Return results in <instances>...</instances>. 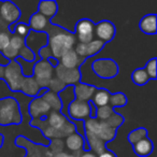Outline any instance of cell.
Wrapping results in <instances>:
<instances>
[{"instance_id": "2", "label": "cell", "mask_w": 157, "mask_h": 157, "mask_svg": "<svg viewBox=\"0 0 157 157\" xmlns=\"http://www.w3.org/2000/svg\"><path fill=\"white\" fill-rule=\"evenodd\" d=\"M22 123V114L18 103L13 98H5L0 100V126L20 125Z\"/></svg>"}, {"instance_id": "10", "label": "cell", "mask_w": 157, "mask_h": 157, "mask_svg": "<svg viewBox=\"0 0 157 157\" xmlns=\"http://www.w3.org/2000/svg\"><path fill=\"white\" fill-rule=\"evenodd\" d=\"M54 72L55 78L63 82L66 86L75 85L81 82L82 74L80 69H67L58 63V65L54 68Z\"/></svg>"}, {"instance_id": "34", "label": "cell", "mask_w": 157, "mask_h": 157, "mask_svg": "<svg viewBox=\"0 0 157 157\" xmlns=\"http://www.w3.org/2000/svg\"><path fill=\"white\" fill-rule=\"evenodd\" d=\"M124 122H125V117L118 113H114L113 115L109 118V120L105 121V123H107L109 126H111L112 128L116 129V130L122 126Z\"/></svg>"}, {"instance_id": "18", "label": "cell", "mask_w": 157, "mask_h": 157, "mask_svg": "<svg viewBox=\"0 0 157 157\" xmlns=\"http://www.w3.org/2000/svg\"><path fill=\"white\" fill-rule=\"evenodd\" d=\"M139 28L143 33L154 36L157 33V15L156 14H146L141 18Z\"/></svg>"}, {"instance_id": "48", "label": "cell", "mask_w": 157, "mask_h": 157, "mask_svg": "<svg viewBox=\"0 0 157 157\" xmlns=\"http://www.w3.org/2000/svg\"><path fill=\"white\" fill-rule=\"evenodd\" d=\"M25 157H27V156H26V155H25Z\"/></svg>"}, {"instance_id": "39", "label": "cell", "mask_w": 157, "mask_h": 157, "mask_svg": "<svg viewBox=\"0 0 157 157\" xmlns=\"http://www.w3.org/2000/svg\"><path fill=\"white\" fill-rule=\"evenodd\" d=\"M88 105H90V118H96L97 107L92 102V101H88Z\"/></svg>"}, {"instance_id": "5", "label": "cell", "mask_w": 157, "mask_h": 157, "mask_svg": "<svg viewBox=\"0 0 157 157\" xmlns=\"http://www.w3.org/2000/svg\"><path fill=\"white\" fill-rule=\"evenodd\" d=\"M92 69L97 78L111 80L118 74V66L111 58H98L92 63Z\"/></svg>"}, {"instance_id": "1", "label": "cell", "mask_w": 157, "mask_h": 157, "mask_svg": "<svg viewBox=\"0 0 157 157\" xmlns=\"http://www.w3.org/2000/svg\"><path fill=\"white\" fill-rule=\"evenodd\" d=\"M44 33L48 35V46L53 57L58 60L67 51L72 50L76 44V38L73 33L54 25L51 21L48 22Z\"/></svg>"}, {"instance_id": "13", "label": "cell", "mask_w": 157, "mask_h": 157, "mask_svg": "<svg viewBox=\"0 0 157 157\" xmlns=\"http://www.w3.org/2000/svg\"><path fill=\"white\" fill-rule=\"evenodd\" d=\"M67 112L71 120L83 122L86 118L90 117V105H88V102H84V101L74 99L69 105Z\"/></svg>"}, {"instance_id": "25", "label": "cell", "mask_w": 157, "mask_h": 157, "mask_svg": "<svg viewBox=\"0 0 157 157\" xmlns=\"http://www.w3.org/2000/svg\"><path fill=\"white\" fill-rule=\"evenodd\" d=\"M41 98L50 105L51 111L60 112L61 103H60V99H59V97H58V94H55V93L51 92V90H48Z\"/></svg>"}, {"instance_id": "7", "label": "cell", "mask_w": 157, "mask_h": 157, "mask_svg": "<svg viewBox=\"0 0 157 157\" xmlns=\"http://www.w3.org/2000/svg\"><path fill=\"white\" fill-rule=\"evenodd\" d=\"M25 45L35 55V63L41 60L39 56V51L44 46H48V35L45 33H36L29 30L28 35L25 38Z\"/></svg>"}, {"instance_id": "27", "label": "cell", "mask_w": 157, "mask_h": 157, "mask_svg": "<svg viewBox=\"0 0 157 157\" xmlns=\"http://www.w3.org/2000/svg\"><path fill=\"white\" fill-rule=\"evenodd\" d=\"M127 101H128V99H127L126 95L122 92H117V93H114V94H111L109 105L113 109H117V108L125 107L127 105Z\"/></svg>"}, {"instance_id": "26", "label": "cell", "mask_w": 157, "mask_h": 157, "mask_svg": "<svg viewBox=\"0 0 157 157\" xmlns=\"http://www.w3.org/2000/svg\"><path fill=\"white\" fill-rule=\"evenodd\" d=\"M131 81L138 86H143L150 81V78L146 74L145 70L143 68H137L133 70V72L131 73Z\"/></svg>"}, {"instance_id": "9", "label": "cell", "mask_w": 157, "mask_h": 157, "mask_svg": "<svg viewBox=\"0 0 157 157\" xmlns=\"http://www.w3.org/2000/svg\"><path fill=\"white\" fill-rule=\"evenodd\" d=\"M22 12L21 9L13 2V1H1L0 5V18L8 25L16 24L21 20Z\"/></svg>"}, {"instance_id": "45", "label": "cell", "mask_w": 157, "mask_h": 157, "mask_svg": "<svg viewBox=\"0 0 157 157\" xmlns=\"http://www.w3.org/2000/svg\"><path fill=\"white\" fill-rule=\"evenodd\" d=\"M3 141H5V137H3L1 133H0V148L2 147V145H3Z\"/></svg>"}, {"instance_id": "6", "label": "cell", "mask_w": 157, "mask_h": 157, "mask_svg": "<svg viewBox=\"0 0 157 157\" xmlns=\"http://www.w3.org/2000/svg\"><path fill=\"white\" fill-rule=\"evenodd\" d=\"M53 75H54V68L45 59H41L33 67V76L40 88H48Z\"/></svg>"}, {"instance_id": "35", "label": "cell", "mask_w": 157, "mask_h": 157, "mask_svg": "<svg viewBox=\"0 0 157 157\" xmlns=\"http://www.w3.org/2000/svg\"><path fill=\"white\" fill-rule=\"evenodd\" d=\"M65 87H66V85L63 83V82L59 81L57 78H53L50 81L48 90H51V92H53V93H55V94H58V93H60Z\"/></svg>"}, {"instance_id": "8", "label": "cell", "mask_w": 157, "mask_h": 157, "mask_svg": "<svg viewBox=\"0 0 157 157\" xmlns=\"http://www.w3.org/2000/svg\"><path fill=\"white\" fill-rule=\"evenodd\" d=\"M95 24L88 18H82L78 21L74 28V36H75L78 43L87 44L94 40Z\"/></svg>"}, {"instance_id": "46", "label": "cell", "mask_w": 157, "mask_h": 157, "mask_svg": "<svg viewBox=\"0 0 157 157\" xmlns=\"http://www.w3.org/2000/svg\"><path fill=\"white\" fill-rule=\"evenodd\" d=\"M3 78V68L0 67V80H2Z\"/></svg>"}, {"instance_id": "37", "label": "cell", "mask_w": 157, "mask_h": 157, "mask_svg": "<svg viewBox=\"0 0 157 157\" xmlns=\"http://www.w3.org/2000/svg\"><path fill=\"white\" fill-rule=\"evenodd\" d=\"M39 56L41 59L48 60L50 57H53V55H52V53H51V50L48 48V46H44V48H42L41 50L39 51Z\"/></svg>"}, {"instance_id": "3", "label": "cell", "mask_w": 157, "mask_h": 157, "mask_svg": "<svg viewBox=\"0 0 157 157\" xmlns=\"http://www.w3.org/2000/svg\"><path fill=\"white\" fill-rule=\"evenodd\" d=\"M83 123L84 130L97 136L107 144L113 141L114 138L116 137L117 130L112 128L111 126H109L105 122H101V121H98L97 118L88 117L85 121H83Z\"/></svg>"}, {"instance_id": "33", "label": "cell", "mask_w": 157, "mask_h": 157, "mask_svg": "<svg viewBox=\"0 0 157 157\" xmlns=\"http://www.w3.org/2000/svg\"><path fill=\"white\" fill-rule=\"evenodd\" d=\"M11 33H9L8 28H0V52L9 46Z\"/></svg>"}, {"instance_id": "16", "label": "cell", "mask_w": 157, "mask_h": 157, "mask_svg": "<svg viewBox=\"0 0 157 157\" xmlns=\"http://www.w3.org/2000/svg\"><path fill=\"white\" fill-rule=\"evenodd\" d=\"M87 59V58H86ZM84 58H80L76 55V53L74 52V50H69L61 56V58L59 59V63L63 67L67 68V69H80L83 63L86 60Z\"/></svg>"}, {"instance_id": "38", "label": "cell", "mask_w": 157, "mask_h": 157, "mask_svg": "<svg viewBox=\"0 0 157 157\" xmlns=\"http://www.w3.org/2000/svg\"><path fill=\"white\" fill-rule=\"evenodd\" d=\"M74 157H97V155H95L94 153L90 152H84V151H80V152L74 153Z\"/></svg>"}, {"instance_id": "43", "label": "cell", "mask_w": 157, "mask_h": 157, "mask_svg": "<svg viewBox=\"0 0 157 157\" xmlns=\"http://www.w3.org/2000/svg\"><path fill=\"white\" fill-rule=\"evenodd\" d=\"M53 157H74L73 154H69L67 152H61V153H58V154L54 155Z\"/></svg>"}, {"instance_id": "30", "label": "cell", "mask_w": 157, "mask_h": 157, "mask_svg": "<svg viewBox=\"0 0 157 157\" xmlns=\"http://www.w3.org/2000/svg\"><path fill=\"white\" fill-rule=\"evenodd\" d=\"M48 141H50V143L48 145V148L53 155H56L58 153L63 152L65 142H63V139H51Z\"/></svg>"}, {"instance_id": "21", "label": "cell", "mask_w": 157, "mask_h": 157, "mask_svg": "<svg viewBox=\"0 0 157 157\" xmlns=\"http://www.w3.org/2000/svg\"><path fill=\"white\" fill-rule=\"evenodd\" d=\"M40 87L37 84L36 80L33 78V76H29V78H25L24 81L21 86L20 93H22L23 95L27 97H31V98H36L38 92H39Z\"/></svg>"}, {"instance_id": "12", "label": "cell", "mask_w": 157, "mask_h": 157, "mask_svg": "<svg viewBox=\"0 0 157 157\" xmlns=\"http://www.w3.org/2000/svg\"><path fill=\"white\" fill-rule=\"evenodd\" d=\"M115 26L110 21H100L99 23L95 24L94 36L97 37V40H100L105 44L112 41L113 38L115 37Z\"/></svg>"}, {"instance_id": "42", "label": "cell", "mask_w": 157, "mask_h": 157, "mask_svg": "<svg viewBox=\"0 0 157 157\" xmlns=\"http://www.w3.org/2000/svg\"><path fill=\"white\" fill-rule=\"evenodd\" d=\"M48 63H50L51 66H52L53 68H55L57 65H58V63H59V60L58 59H56V58H54V57H50V58L48 59Z\"/></svg>"}, {"instance_id": "4", "label": "cell", "mask_w": 157, "mask_h": 157, "mask_svg": "<svg viewBox=\"0 0 157 157\" xmlns=\"http://www.w3.org/2000/svg\"><path fill=\"white\" fill-rule=\"evenodd\" d=\"M25 76L22 73V68L15 60H11L9 65L3 68L2 80L11 92H20Z\"/></svg>"}, {"instance_id": "40", "label": "cell", "mask_w": 157, "mask_h": 157, "mask_svg": "<svg viewBox=\"0 0 157 157\" xmlns=\"http://www.w3.org/2000/svg\"><path fill=\"white\" fill-rule=\"evenodd\" d=\"M9 63H10V60H8V59L2 55V53L0 52V67L5 68L6 66L9 65Z\"/></svg>"}, {"instance_id": "44", "label": "cell", "mask_w": 157, "mask_h": 157, "mask_svg": "<svg viewBox=\"0 0 157 157\" xmlns=\"http://www.w3.org/2000/svg\"><path fill=\"white\" fill-rule=\"evenodd\" d=\"M48 90V88H40L39 92H38V94H37V96H36V98H41V97L43 96Z\"/></svg>"}, {"instance_id": "15", "label": "cell", "mask_w": 157, "mask_h": 157, "mask_svg": "<svg viewBox=\"0 0 157 157\" xmlns=\"http://www.w3.org/2000/svg\"><path fill=\"white\" fill-rule=\"evenodd\" d=\"M97 88L94 85H88L83 82L75 84L74 85V96H75V100L84 101V102H88L90 99L93 98L94 94L96 93Z\"/></svg>"}, {"instance_id": "41", "label": "cell", "mask_w": 157, "mask_h": 157, "mask_svg": "<svg viewBox=\"0 0 157 157\" xmlns=\"http://www.w3.org/2000/svg\"><path fill=\"white\" fill-rule=\"evenodd\" d=\"M97 157H116V155L114 154L113 152H111V151L109 150H105L103 153H101L100 155H98Z\"/></svg>"}, {"instance_id": "24", "label": "cell", "mask_w": 157, "mask_h": 157, "mask_svg": "<svg viewBox=\"0 0 157 157\" xmlns=\"http://www.w3.org/2000/svg\"><path fill=\"white\" fill-rule=\"evenodd\" d=\"M110 96H111V93L108 90H105V88H103V87L97 88L96 93L94 94L93 98L90 99V101H92L97 108L105 107V105H109Z\"/></svg>"}, {"instance_id": "19", "label": "cell", "mask_w": 157, "mask_h": 157, "mask_svg": "<svg viewBox=\"0 0 157 157\" xmlns=\"http://www.w3.org/2000/svg\"><path fill=\"white\" fill-rule=\"evenodd\" d=\"M132 151L135 154L139 157H147L154 151V144H153L152 140L150 138H145V139L141 140V141L137 142L136 144L132 145Z\"/></svg>"}, {"instance_id": "31", "label": "cell", "mask_w": 157, "mask_h": 157, "mask_svg": "<svg viewBox=\"0 0 157 157\" xmlns=\"http://www.w3.org/2000/svg\"><path fill=\"white\" fill-rule=\"evenodd\" d=\"M156 61H157L156 57H153V58H151L150 60L145 63V66H144V68H143V69L145 70L146 74L148 75V78H150V80H154V81L157 78Z\"/></svg>"}, {"instance_id": "22", "label": "cell", "mask_w": 157, "mask_h": 157, "mask_svg": "<svg viewBox=\"0 0 157 157\" xmlns=\"http://www.w3.org/2000/svg\"><path fill=\"white\" fill-rule=\"evenodd\" d=\"M48 20H46L43 15H41L38 12H35L29 17L28 27L30 30L36 31V33H44L46 25H48Z\"/></svg>"}, {"instance_id": "14", "label": "cell", "mask_w": 157, "mask_h": 157, "mask_svg": "<svg viewBox=\"0 0 157 157\" xmlns=\"http://www.w3.org/2000/svg\"><path fill=\"white\" fill-rule=\"evenodd\" d=\"M51 112V108L42 98H33L28 105V113L31 120L44 118Z\"/></svg>"}, {"instance_id": "17", "label": "cell", "mask_w": 157, "mask_h": 157, "mask_svg": "<svg viewBox=\"0 0 157 157\" xmlns=\"http://www.w3.org/2000/svg\"><path fill=\"white\" fill-rule=\"evenodd\" d=\"M37 12L43 15L46 20L52 21L58 12V5L54 0H41L38 2Z\"/></svg>"}, {"instance_id": "32", "label": "cell", "mask_w": 157, "mask_h": 157, "mask_svg": "<svg viewBox=\"0 0 157 157\" xmlns=\"http://www.w3.org/2000/svg\"><path fill=\"white\" fill-rule=\"evenodd\" d=\"M9 46L12 48V50L18 52L21 48H23L25 46V38L24 37H20V36L12 33L11 38H10Z\"/></svg>"}, {"instance_id": "36", "label": "cell", "mask_w": 157, "mask_h": 157, "mask_svg": "<svg viewBox=\"0 0 157 157\" xmlns=\"http://www.w3.org/2000/svg\"><path fill=\"white\" fill-rule=\"evenodd\" d=\"M18 57H21L22 59H24L25 61H28V63H33V61H35V55H33V53L31 52V51L29 50L26 45L18 51Z\"/></svg>"}, {"instance_id": "20", "label": "cell", "mask_w": 157, "mask_h": 157, "mask_svg": "<svg viewBox=\"0 0 157 157\" xmlns=\"http://www.w3.org/2000/svg\"><path fill=\"white\" fill-rule=\"evenodd\" d=\"M63 142H65V146H67L68 150L73 153L83 151L84 144H85L84 138L76 132L71 133L67 138H65V141Z\"/></svg>"}, {"instance_id": "28", "label": "cell", "mask_w": 157, "mask_h": 157, "mask_svg": "<svg viewBox=\"0 0 157 157\" xmlns=\"http://www.w3.org/2000/svg\"><path fill=\"white\" fill-rule=\"evenodd\" d=\"M147 138V130L144 127H139V128L133 129L132 131L128 133V142L130 144H136L137 142L141 141V140Z\"/></svg>"}, {"instance_id": "23", "label": "cell", "mask_w": 157, "mask_h": 157, "mask_svg": "<svg viewBox=\"0 0 157 157\" xmlns=\"http://www.w3.org/2000/svg\"><path fill=\"white\" fill-rule=\"evenodd\" d=\"M46 122H48V126L52 127L54 129H61L65 124L68 122L67 118L60 113V112H54L51 111L45 117Z\"/></svg>"}, {"instance_id": "29", "label": "cell", "mask_w": 157, "mask_h": 157, "mask_svg": "<svg viewBox=\"0 0 157 157\" xmlns=\"http://www.w3.org/2000/svg\"><path fill=\"white\" fill-rule=\"evenodd\" d=\"M115 113V109L111 107L110 105H107L105 107L97 108V113H96V118L101 122H105L111 117L113 114Z\"/></svg>"}, {"instance_id": "11", "label": "cell", "mask_w": 157, "mask_h": 157, "mask_svg": "<svg viewBox=\"0 0 157 157\" xmlns=\"http://www.w3.org/2000/svg\"><path fill=\"white\" fill-rule=\"evenodd\" d=\"M105 44L103 43L100 40L94 39L92 42L87 44H83V43H76L74 45V52L76 53L80 58H90V57L96 56L100 53V51L105 48Z\"/></svg>"}, {"instance_id": "47", "label": "cell", "mask_w": 157, "mask_h": 157, "mask_svg": "<svg viewBox=\"0 0 157 157\" xmlns=\"http://www.w3.org/2000/svg\"><path fill=\"white\" fill-rule=\"evenodd\" d=\"M0 5H1V1H0Z\"/></svg>"}]
</instances>
